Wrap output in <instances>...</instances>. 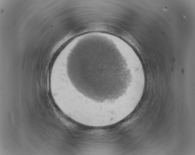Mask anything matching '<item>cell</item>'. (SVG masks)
Listing matches in <instances>:
<instances>
[{"label": "cell", "instance_id": "6da1fadb", "mask_svg": "<svg viewBox=\"0 0 195 155\" xmlns=\"http://www.w3.org/2000/svg\"><path fill=\"white\" fill-rule=\"evenodd\" d=\"M67 73L73 85L86 97L118 108L130 90L145 80L143 71L130 67L119 48L110 43L77 45L69 57Z\"/></svg>", "mask_w": 195, "mask_h": 155}]
</instances>
